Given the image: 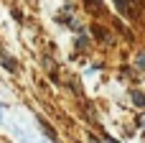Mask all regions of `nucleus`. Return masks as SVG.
Here are the masks:
<instances>
[{
	"instance_id": "obj_1",
	"label": "nucleus",
	"mask_w": 145,
	"mask_h": 143,
	"mask_svg": "<svg viewBox=\"0 0 145 143\" xmlns=\"http://www.w3.org/2000/svg\"><path fill=\"white\" fill-rule=\"evenodd\" d=\"M133 100H135L138 105H145V97L140 95V92H133Z\"/></svg>"
},
{
	"instance_id": "obj_3",
	"label": "nucleus",
	"mask_w": 145,
	"mask_h": 143,
	"mask_svg": "<svg viewBox=\"0 0 145 143\" xmlns=\"http://www.w3.org/2000/svg\"><path fill=\"white\" fill-rule=\"evenodd\" d=\"M117 5H120V10H125V8H127V3H125V0H117Z\"/></svg>"
},
{
	"instance_id": "obj_2",
	"label": "nucleus",
	"mask_w": 145,
	"mask_h": 143,
	"mask_svg": "<svg viewBox=\"0 0 145 143\" xmlns=\"http://www.w3.org/2000/svg\"><path fill=\"white\" fill-rule=\"evenodd\" d=\"M3 67H5V69H15V61H13V59H3Z\"/></svg>"
},
{
	"instance_id": "obj_6",
	"label": "nucleus",
	"mask_w": 145,
	"mask_h": 143,
	"mask_svg": "<svg viewBox=\"0 0 145 143\" xmlns=\"http://www.w3.org/2000/svg\"><path fill=\"white\" fill-rule=\"evenodd\" d=\"M89 3H99V0H89Z\"/></svg>"
},
{
	"instance_id": "obj_5",
	"label": "nucleus",
	"mask_w": 145,
	"mask_h": 143,
	"mask_svg": "<svg viewBox=\"0 0 145 143\" xmlns=\"http://www.w3.org/2000/svg\"><path fill=\"white\" fill-rule=\"evenodd\" d=\"M107 143H117V141H112V138H107Z\"/></svg>"
},
{
	"instance_id": "obj_4",
	"label": "nucleus",
	"mask_w": 145,
	"mask_h": 143,
	"mask_svg": "<svg viewBox=\"0 0 145 143\" xmlns=\"http://www.w3.org/2000/svg\"><path fill=\"white\" fill-rule=\"evenodd\" d=\"M138 64H140V67H145V54H140V59H138Z\"/></svg>"
}]
</instances>
